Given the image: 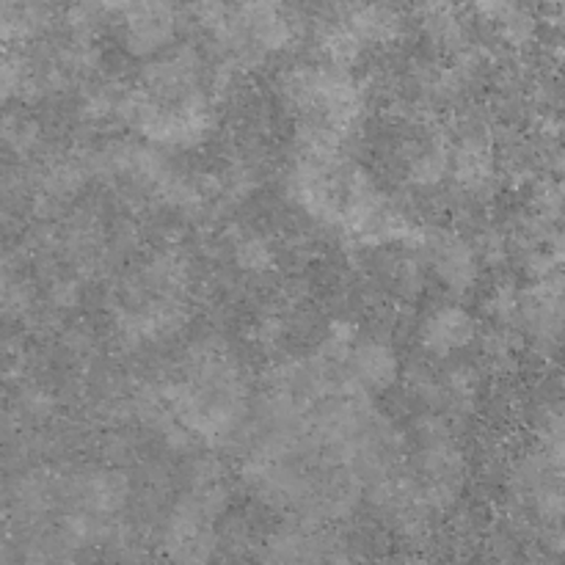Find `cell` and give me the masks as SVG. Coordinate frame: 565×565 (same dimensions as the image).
Returning <instances> with one entry per match:
<instances>
[{
  "label": "cell",
  "mask_w": 565,
  "mask_h": 565,
  "mask_svg": "<svg viewBox=\"0 0 565 565\" xmlns=\"http://www.w3.org/2000/svg\"><path fill=\"white\" fill-rule=\"evenodd\" d=\"M218 489H204L202 494L188 497L174 508L166 530V550L171 561L180 565H204L215 552L213 533V497Z\"/></svg>",
  "instance_id": "cell-1"
},
{
  "label": "cell",
  "mask_w": 565,
  "mask_h": 565,
  "mask_svg": "<svg viewBox=\"0 0 565 565\" xmlns=\"http://www.w3.org/2000/svg\"><path fill=\"white\" fill-rule=\"evenodd\" d=\"M127 494H130L127 478L119 472H110V469L88 475L77 483V497H81L83 508L97 513V516H108V513L119 511L127 502Z\"/></svg>",
  "instance_id": "cell-4"
},
{
  "label": "cell",
  "mask_w": 565,
  "mask_h": 565,
  "mask_svg": "<svg viewBox=\"0 0 565 565\" xmlns=\"http://www.w3.org/2000/svg\"><path fill=\"white\" fill-rule=\"evenodd\" d=\"M28 86H31V77H28L25 66L17 58L0 55V99L20 97Z\"/></svg>",
  "instance_id": "cell-8"
},
{
  "label": "cell",
  "mask_w": 565,
  "mask_h": 565,
  "mask_svg": "<svg viewBox=\"0 0 565 565\" xmlns=\"http://www.w3.org/2000/svg\"><path fill=\"white\" fill-rule=\"evenodd\" d=\"M270 565H318V555H315L312 544L301 535H290L281 539L279 544L270 552Z\"/></svg>",
  "instance_id": "cell-7"
},
{
  "label": "cell",
  "mask_w": 565,
  "mask_h": 565,
  "mask_svg": "<svg viewBox=\"0 0 565 565\" xmlns=\"http://www.w3.org/2000/svg\"><path fill=\"white\" fill-rule=\"evenodd\" d=\"M121 11L130 53L152 55L174 39L177 17L169 0H130Z\"/></svg>",
  "instance_id": "cell-2"
},
{
  "label": "cell",
  "mask_w": 565,
  "mask_h": 565,
  "mask_svg": "<svg viewBox=\"0 0 565 565\" xmlns=\"http://www.w3.org/2000/svg\"><path fill=\"white\" fill-rule=\"evenodd\" d=\"M270 259H274V254H270L268 243L259 241V237H248V241H243L241 246H237V263L246 270L268 268Z\"/></svg>",
  "instance_id": "cell-10"
},
{
  "label": "cell",
  "mask_w": 565,
  "mask_h": 565,
  "mask_svg": "<svg viewBox=\"0 0 565 565\" xmlns=\"http://www.w3.org/2000/svg\"><path fill=\"white\" fill-rule=\"evenodd\" d=\"M351 364L362 390H386L397 375V356L384 342H362V345H356Z\"/></svg>",
  "instance_id": "cell-5"
},
{
  "label": "cell",
  "mask_w": 565,
  "mask_h": 565,
  "mask_svg": "<svg viewBox=\"0 0 565 565\" xmlns=\"http://www.w3.org/2000/svg\"><path fill=\"white\" fill-rule=\"evenodd\" d=\"M436 270H439V279L450 290L463 292L478 279V257H475V252L467 243L450 241L447 246H441L439 259H436Z\"/></svg>",
  "instance_id": "cell-6"
},
{
  "label": "cell",
  "mask_w": 565,
  "mask_h": 565,
  "mask_svg": "<svg viewBox=\"0 0 565 565\" xmlns=\"http://www.w3.org/2000/svg\"><path fill=\"white\" fill-rule=\"evenodd\" d=\"M475 337V320L463 312L461 307H441L428 318L423 329V342L428 351L447 356V353L458 351Z\"/></svg>",
  "instance_id": "cell-3"
},
{
  "label": "cell",
  "mask_w": 565,
  "mask_h": 565,
  "mask_svg": "<svg viewBox=\"0 0 565 565\" xmlns=\"http://www.w3.org/2000/svg\"><path fill=\"white\" fill-rule=\"evenodd\" d=\"M39 136V127L33 125V121L22 119V116H6L3 121H0V138H3L9 147L14 149H28L33 141H36Z\"/></svg>",
  "instance_id": "cell-9"
}]
</instances>
